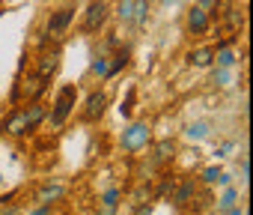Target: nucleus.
I'll return each mask as SVG.
<instances>
[{"label":"nucleus","mask_w":253,"mask_h":215,"mask_svg":"<svg viewBox=\"0 0 253 215\" xmlns=\"http://www.w3.org/2000/svg\"><path fill=\"white\" fill-rule=\"evenodd\" d=\"M75 99H78V87H75V84H66V87L60 90L57 102H54V111H51V126H54V129H60V126L69 120L72 108H75Z\"/></svg>","instance_id":"f257e3e1"},{"label":"nucleus","mask_w":253,"mask_h":215,"mask_svg":"<svg viewBox=\"0 0 253 215\" xmlns=\"http://www.w3.org/2000/svg\"><path fill=\"white\" fill-rule=\"evenodd\" d=\"M149 126L146 123H131L128 129L122 132V150L125 153H140V150H146V144H149Z\"/></svg>","instance_id":"f03ea898"},{"label":"nucleus","mask_w":253,"mask_h":215,"mask_svg":"<svg viewBox=\"0 0 253 215\" xmlns=\"http://www.w3.org/2000/svg\"><path fill=\"white\" fill-rule=\"evenodd\" d=\"M104 21H107V3L92 0V3L86 6V12H84V30L86 33H95L98 27H104Z\"/></svg>","instance_id":"7ed1b4c3"},{"label":"nucleus","mask_w":253,"mask_h":215,"mask_svg":"<svg viewBox=\"0 0 253 215\" xmlns=\"http://www.w3.org/2000/svg\"><path fill=\"white\" fill-rule=\"evenodd\" d=\"M72 18H75V9H69V6H66V9H57V12L48 18V33H51L54 39H60V36L66 33V27L72 24Z\"/></svg>","instance_id":"20e7f679"},{"label":"nucleus","mask_w":253,"mask_h":215,"mask_svg":"<svg viewBox=\"0 0 253 215\" xmlns=\"http://www.w3.org/2000/svg\"><path fill=\"white\" fill-rule=\"evenodd\" d=\"M104 108H107V96L104 93H89V99H86V111H84V117L92 123V120H98L101 114H104Z\"/></svg>","instance_id":"39448f33"},{"label":"nucleus","mask_w":253,"mask_h":215,"mask_svg":"<svg viewBox=\"0 0 253 215\" xmlns=\"http://www.w3.org/2000/svg\"><path fill=\"white\" fill-rule=\"evenodd\" d=\"M188 30H191V33H206V30H209V12L200 9V6H194V9L188 12Z\"/></svg>","instance_id":"423d86ee"},{"label":"nucleus","mask_w":253,"mask_h":215,"mask_svg":"<svg viewBox=\"0 0 253 215\" xmlns=\"http://www.w3.org/2000/svg\"><path fill=\"white\" fill-rule=\"evenodd\" d=\"M57 66H60V51H51V54H42V57H39L36 72H39L42 78H51V75L57 72Z\"/></svg>","instance_id":"0eeeda50"},{"label":"nucleus","mask_w":253,"mask_h":215,"mask_svg":"<svg viewBox=\"0 0 253 215\" xmlns=\"http://www.w3.org/2000/svg\"><path fill=\"white\" fill-rule=\"evenodd\" d=\"M185 135H188V141H206L211 135V123L209 120H197V123H191L185 129Z\"/></svg>","instance_id":"6e6552de"},{"label":"nucleus","mask_w":253,"mask_h":215,"mask_svg":"<svg viewBox=\"0 0 253 215\" xmlns=\"http://www.w3.org/2000/svg\"><path fill=\"white\" fill-rule=\"evenodd\" d=\"M63 194H66V188H63V185H42V188L36 191V200H39L42 206H48V203L60 200Z\"/></svg>","instance_id":"1a4fd4ad"},{"label":"nucleus","mask_w":253,"mask_h":215,"mask_svg":"<svg viewBox=\"0 0 253 215\" xmlns=\"http://www.w3.org/2000/svg\"><path fill=\"white\" fill-rule=\"evenodd\" d=\"M24 120H27V132L30 129H36L42 120H45V105H39V102H33L27 111H24Z\"/></svg>","instance_id":"9d476101"},{"label":"nucleus","mask_w":253,"mask_h":215,"mask_svg":"<svg viewBox=\"0 0 253 215\" xmlns=\"http://www.w3.org/2000/svg\"><path fill=\"white\" fill-rule=\"evenodd\" d=\"M194 66H200V69H206V66H211L214 63V48H197V51H191V57H188Z\"/></svg>","instance_id":"9b49d317"},{"label":"nucleus","mask_w":253,"mask_h":215,"mask_svg":"<svg viewBox=\"0 0 253 215\" xmlns=\"http://www.w3.org/2000/svg\"><path fill=\"white\" fill-rule=\"evenodd\" d=\"M45 81H48V78H42V75H39V78H30V81L24 84V93H27V99H30V102H36V99L45 93V87H48Z\"/></svg>","instance_id":"f8f14e48"},{"label":"nucleus","mask_w":253,"mask_h":215,"mask_svg":"<svg viewBox=\"0 0 253 215\" xmlns=\"http://www.w3.org/2000/svg\"><path fill=\"white\" fill-rule=\"evenodd\" d=\"M6 132H9V135H24V132H27V120H24V111H15V114L6 120Z\"/></svg>","instance_id":"ddd939ff"},{"label":"nucleus","mask_w":253,"mask_h":215,"mask_svg":"<svg viewBox=\"0 0 253 215\" xmlns=\"http://www.w3.org/2000/svg\"><path fill=\"white\" fill-rule=\"evenodd\" d=\"M128 57H131V48H122V51L113 57V63L107 66V78H113L119 69H125V66H128Z\"/></svg>","instance_id":"4468645a"},{"label":"nucleus","mask_w":253,"mask_h":215,"mask_svg":"<svg viewBox=\"0 0 253 215\" xmlns=\"http://www.w3.org/2000/svg\"><path fill=\"white\" fill-rule=\"evenodd\" d=\"M176 156V144L173 141H158L155 144V161H170Z\"/></svg>","instance_id":"2eb2a0df"},{"label":"nucleus","mask_w":253,"mask_h":215,"mask_svg":"<svg viewBox=\"0 0 253 215\" xmlns=\"http://www.w3.org/2000/svg\"><path fill=\"white\" fill-rule=\"evenodd\" d=\"M146 21H149V3H146V0H134V15H131V24L143 27Z\"/></svg>","instance_id":"dca6fc26"},{"label":"nucleus","mask_w":253,"mask_h":215,"mask_svg":"<svg viewBox=\"0 0 253 215\" xmlns=\"http://www.w3.org/2000/svg\"><path fill=\"white\" fill-rule=\"evenodd\" d=\"M214 60H217V66H223V69H232V66H235V54H232L226 45H220V48L214 51Z\"/></svg>","instance_id":"f3484780"},{"label":"nucleus","mask_w":253,"mask_h":215,"mask_svg":"<svg viewBox=\"0 0 253 215\" xmlns=\"http://www.w3.org/2000/svg\"><path fill=\"white\" fill-rule=\"evenodd\" d=\"M116 15H119L122 21H128V24H131V15H134V0H119Z\"/></svg>","instance_id":"a211bd4d"},{"label":"nucleus","mask_w":253,"mask_h":215,"mask_svg":"<svg viewBox=\"0 0 253 215\" xmlns=\"http://www.w3.org/2000/svg\"><path fill=\"white\" fill-rule=\"evenodd\" d=\"M235 200H238V191H235V188H226V191H223V197L217 200V209H223V212H226V209H232V206H235Z\"/></svg>","instance_id":"6ab92c4d"},{"label":"nucleus","mask_w":253,"mask_h":215,"mask_svg":"<svg viewBox=\"0 0 253 215\" xmlns=\"http://www.w3.org/2000/svg\"><path fill=\"white\" fill-rule=\"evenodd\" d=\"M191 194H194V182L188 179V182H185V185L176 191V206H185V203L191 200Z\"/></svg>","instance_id":"aec40b11"},{"label":"nucleus","mask_w":253,"mask_h":215,"mask_svg":"<svg viewBox=\"0 0 253 215\" xmlns=\"http://www.w3.org/2000/svg\"><path fill=\"white\" fill-rule=\"evenodd\" d=\"M119 197H122V191H119V188H107V191H104V197H101V206L116 209V206H119Z\"/></svg>","instance_id":"412c9836"},{"label":"nucleus","mask_w":253,"mask_h":215,"mask_svg":"<svg viewBox=\"0 0 253 215\" xmlns=\"http://www.w3.org/2000/svg\"><path fill=\"white\" fill-rule=\"evenodd\" d=\"M134 99H137V90H128V96H125V102H122V108H119L122 117H131V111H134Z\"/></svg>","instance_id":"4be33fe9"},{"label":"nucleus","mask_w":253,"mask_h":215,"mask_svg":"<svg viewBox=\"0 0 253 215\" xmlns=\"http://www.w3.org/2000/svg\"><path fill=\"white\" fill-rule=\"evenodd\" d=\"M214 84H217V87H232V69H223V66H220V69L214 72Z\"/></svg>","instance_id":"5701e85b"},{"label":"nucleus","mask_w":253,"mask_h":215,"mask_svg":"<svg viewBox=\"0 0 253 215\" xmlns=\"http://www.w3.org/2000/svg\"><path fill=\"white\" fill-rule=\"evenodd\" d=\"M107 66H110V63H107V57H98V60L92 63V72H95L98 78H107Z\"/></svg>","instance_id":"b1692460"},{"label":"nucleus","mask_w":253,"mask_h":215,"mask_svg":"<svg viewBox=\"0 0 253 215\" xmlns=\"http://www.w3.org/2000/svg\"><path fill=\"white\" fill-rule=\"evenodd\" d=\"M217 176H220V167H217V164H211V167L203 170V179H206V182H217Z\"/></svg>","instance_id":"393cba45"},{"label":"nucleus","mask_w":253,"mask_h":215,"mask_svg":"<svg viewBox=\"0 0 253 215\" xmlns=\"http://www.w3.org/2000/svg\"><path fill=\"white\" fill-rule=\"evenodd\" d=\"M232 150H235V144H223V147H220L214 156H217V159H223V156H226V153H232Z\"/></svg>","instance_id":"a878e982"},{"label":"nucleus","mask_w":253,"mask_h":215,"mask_svg":"<svg viewBox=\"0 0 253 215\" xmlns=\"http://www.w3.org/2000/svg\"><path fill=\"white\" fill-rule=\"evenodd\" d=\"M247 173H250V167H247V159H241V182H247Z\"/></svg>","instance_id":"bb28decb"},{"label":"nucleus","mask_w":253,"mask_h":215,"mask_svg":"<svg viewBox=\"0 0 253 215\" xmlns=\"http://www.w3.org/2000/svg\"><path fill=\"white\" fill-rule=\"evenodd\" d=\"M226 215H247V209L244 206H232V209H226Z\"/></svg>","instance_id":"cd10ccee"},{"label":"nucleus","mask_w":253,"mask_h":215,"mask_svg":"<svg viewBox=\"0 0 253 215\" xmlns=\"http://www.w3.org/2000/svg\"><path fill=\"white\" fill-rule=\"evenodd\" d=\"M27 215H48V206H36V209H30Z\"/></svg>","instance_id":"c85d7f7f"},{"label":"nucleus","mask_w":253,"mask_h":215,"mask_svg":"<svg viewBox=\"0 0 253 215\" xmlns=\"http://www.w3.org/2000/svg\"><path fill=\"white\" fill-rule=\"evenodd\" d=\"M3 215H18V209H15V206H9V209H6Z\"/></svg>","instance_id":"c756f323"},{"label":"nucleus","mask_w":253,"mask_h":215,"mask_svg":"<svg viewBox=\"0 0 253 215\" xmlns=\"http://www.w3.org/2000/svg\"><path fill=\"white\" fill-rule=\"evenodd\" d=\"M164 3H176V0H164Z\"/></svg>","instance_id":"7c9ffc66"}]
</instances>
